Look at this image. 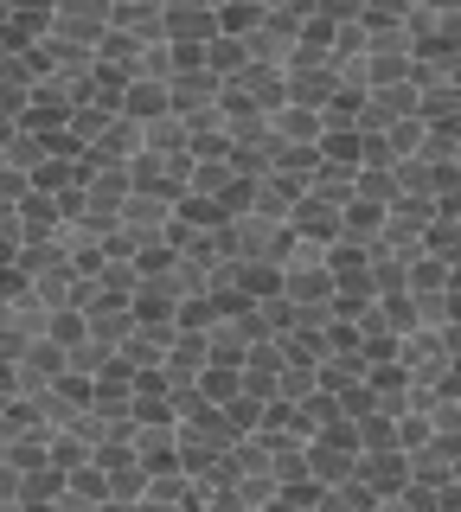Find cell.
Listing matches in <instances>:
<instances>
[{
    "instance_id": "obj_20",
    "label": "cell",
    "mask_w": 461,
    "mask_h": 512,
    "mask_svg": "<svg viewBox=\"0 0 461 512\" xmlns=\"http://www.w3.org/2000/svg\"><path fill=\"white\" fill-rule=\"evenodd\" d=\"M359 7H365V0H321V13H327V20H353Z\"/></svg>"
},
{
    "instance_id": "obj_3",
    "label": "cell",
    "mask_w": 461,
    "mask_h": 512,
    "mask_svg": "<svg viewBox=\"0 0 461 512\" xmlns=\"http://www.w3.org/2000/svg\"><path fill=\"white\" fill-rule=\"evenodd\" d=\"M52 32L97 52V39L109 32V0H52Z\"/></svg>"
},
{
    "instance_id": "obj_9",
    "label": "cell",
    "mask_w": 461,
    "mask_h": 512,
    "mask_svg": "<svg viewBox=\"0 0 461 512\" xmlns=\"http://www.w3.org/2000/svg\"><path fill=\"white\" fill-rule=\"evenodd\" d=\"M161 109H173V90H167V77H148V71H135L129 84H122V116H129V122H148V116H161Z\"/></svg>"
},
{
    "instance_id": "obj_17",
    "label": "cell",
    "mask_w": 461,
    "mask_h": 512,
    "mask_svg": "<svg viewBox=\"0 0 461 512\" xmlns=\"http://www.w3.org/2000/svg\"><path fill=\"white\" fill-rule=\"evenodd\" d=\"M109 352H116V346H103L97 333H84V340H77V346L65 352V359H71V372H77V378H97L103 365H109Z\"/></svg>"
},
{
    "instance_id": "obj_18",
    "label": "cell",
    "mask_w": 461,
    "mask_h": 512,
    "mask_svg": "<svg viewBox=\"0 0 461 512\" xmlns=\"http://www.w3.org/2000/svg\"><path fill=\"white\" fill-rule=\"evenodd\" d=\"M33 192V173L13 167V160H0V199H26Z\"/></svg>"
},
{
    "instance_id": "obj_6",
    "label": "cell",
    "mask_w": 461,
    "mask_h": 512,
    "mask_svg": "<svg viewBox=\"0 0 461 512\" xmlns=\"http://www.w3.org/2000/svg\"><path fill=\"white\" fill-rule=\"evenodd\" d=\"M135 71H141V39L122 32V26H109L97 39V77H103V84H129Z\"/></svg>"
},
{
    "instance_id": "obj_2",
    "label": "cell",
    "mask_w": 461,
    "mask_h": 512,
    "mask_svg": "<svg viewBox=\"0 0 461 512\" xmlns=\"http://www.w3.org/2000/svg\"><path fill=\"white\" fill-rule=\"evenodd\" d=\"M122 231L135 237V250L148 244V237H167L173 231V192H129V205H122Z\"/></svg>"
},
{
    "instance_id": "obj_1",
    "label": "cell",
    "mask_w": 461,
    "mask_h": 512,
    "mask_svg": "<svg viewBox=\"0 0 461 512\" xmlns=\"http://www.w3.org/2000/svg\"><path fill=\"white\" fill-rule=\"evenodd\" d=\"M359 480L391 506L397 487L410 480V448H397V442H385V448H359Z\"/></svg>"
},
{
    "instance_id": "obj_4",
    "label": "cell",
    "mask_w": 461,
    "mask_h": 512,
    "mask_svg": "<svg viewBox=\"0 0 461 512\" xmlns=\"http://www.w3.org/2000/svg\"><path fill=\"white\" fill-rule=\"evenodd\" d=\"M340 212H346V205H333L327 192L308 186V192L295 199V212H289V231L308 237V244H333V237H340Z\"/></svg>"
},
{
    "instance_id": "obj_10",
    "label": "cell",
    "mask_w": 461,
    "mask_h": 512,
    "mask_svg": "<svg viewBox=\"0 0 461 512\" xmlns=\"http://www.w3.org/2000/svg\"><path fill=\"white\" fill-rule=\"evenodd\" d=\"M173 109H205L218 103V90H225V77L212 71V64H186V71H173Z\"/></svg>"
},
{
    "instance_id": "obj_13",
    "label": "cell",
    "mask_w": 461,
    "mask_h": 512,
    "mask_svg": "<svg viewBox=\"0 0 461 512\" xmlns=\"http://www.w3.org/2000/svg\"><path fill=\"white\" fill-rule=\"evenodd\" d=\"M205 64H212V71L218 77H237V71H244V64H250V45H244V32H212V39H205Z\"/></svg>"
},
{
    "instance_id": "obj_11",
    "label": "cell",
    "mask_w": 461,
    "mask_h": 512,
    "mask_svg": "<svg viewBox=\"0 0 461 512\" xmlns=\"http://www.w3.org/2000/svg\"><path fill=\"white\" fill-rule=\"evenodd\" d=\"M84 327L97 333L103 346H122V340H129V333H135V308H129V301H109V295H103L97 308L84 314Z\"/></svg>"
},
{
    "instance_id": "obj_16",
    "label": "cell",
    "mask_w": 461,
    "mask_h": 512,
    "mask_svg": "<svg viewBox=\"0 0 461 512\" xmlns=\"http://www.w3.org/2000/svg\"><path fill=\"white\" fill-rule=\"evenodd\" d=\"M410 295H442V288H449V263H436V256H429V250H417V256H410Z\"/></svg>"
},
{
    "instance_id": "obj_5",
    "label": "cell",
    "mask_w": 461,
    "mask_h": 512,
    "mask_svg": "<svg viewBox=\"0 0 461 512\" xmlns=\"http://www.w3.org/2000/svg\"><path fill=\"white\" fill-rule=\"evenodd\" d=\"M161 13H167V39L205 45L218 32V0H161Z\"/></svg>"
},
{
    "instance_id": "obj_7",
    "label": "cell",
    "mask_w": 461,
    "mask_h": 512,
    "mask_svg": "<svg viewBox=\"0 0 461 512\" xmlns=\"http://www.w3.org/2000/svg\"><path fill=\"white\" fill-rule=\"evenodd\" d=\"M135 148H141V122L109 116V128L84 148V160H90V167H122V160H135Z\"/></svg>"
},
{
    "instance_id": "obj_21",
    "label": "cell",
    "mask_w": 461,
    "mask_h": 512,
    "mask_svg": "<svg viewBox=\"0 0 461 512\" xmlns=\"http://www.w3.org/2000/svg\"><path fill=\"white\" fill-rule=\"evenodd\" d=\"M109 7H116V0H109Z\"/></svg>"
},
{
    "instance_id": "obj_14",
    "label": "cell",
    "mask_w": 461,
    "mask_h": 512,
    "mask_svg": "<svg viewBox=\"0 0 461 512\" xmlns=\"http://www.w3.org/2000/svg\"><path fill=\"white\" fill-rule=\"evenodd\" d=\"M423 141H429V122L410 109V116H397L391 128H385V148H391V160H404V154H423Z\"/></svg>"
},
{
    "instance_id": "obj_15",
    "label": "cell",
    "mask_w": 461,
    "mask_h": 512,
    "mask_svg": "<svg viewBox=\"0 0 461 512\" xmlns=\"http://www.w3.org/2000/svg\"><path fill=\"white\" fill-rule=\"evenodd\" d=\"M423 250L436 256V263H461V218H429V231H423Z\"/></svg>"
},
{
    "instance_id": "obj_19",
    "label": "cell",
    "mask_w": 461,
    "mask_h": 512,
    "mask_svg": "<svg viewBox=\"0 0 461 512\" xmlns=\"http://www.w3.org/2000/svg\"><path fill=\"white\" fill-rule=\"evenodd\" d=\"M7 500H26V474L13 468L7 455H0V506H7Z\"/></svg>"
},
{
    "instance_id": "obj_12",
    "label": "cell",
    "mask_w": 461,
    "mask_h": 512,
    "mask_svg": "<svg viewBox=\"0 0 461 512\" xmlns=\"http://www.w3.org/2000/svg\"><path fill=\"white\" fill-rule=\"evenodd\" d=\"M141 148H154V154H186V148H193V141H186V116H180V109L148 116V122H141Z\"/></svg>"
},
{
    "instance_id": "obj_8",
    "label": "cell",
    "mask_w": 461,
    "mask_h": 512,
    "mask_svg": "<svg viewBox=\"0 0 461 512\" xmlns=\"http://www.w3.org/2000/svg\"><path fill=\"white\" fill-rule=\"evenodd\" d=\"M269 135L295 141V148H321V109L314 103H276L269 109Z\"/></svg>"
}]
</instances>
